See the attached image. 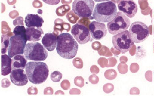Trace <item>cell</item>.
Returning a JSON list of instances; mask_svg holds the SVG:
<instances>
[{"label":"cell","instance_id":"6da1fadb","mask_svg":"<svg viewBox=\"0 0 154 96\" xmlns=\"http://www.w3.org/2000/svg\"><path fill=\"white\" fill-rule=\"evenodd\" d=\"M79 45L72 36L68 33L60 34L57 37L56 51L62 58H73L77 54Z\"/></svg>","mask_w":154,"mask_h":96},{"label":"cell","instance_id":"7a4b0ae2","mask_svg":"<svg viewBox=\"0 0 154 96\" xmlns=\"http://www.w3.org/2000/svg\"><path fill=\"white\" fill-rule=\"evenodd\" d=\"M25 71L29 81L35 85L45 82L49 75L48 67L43 62H29L26 64Z\"/></svg>","mask_w":154,"mask_h":96},{"label":"cell","instance_id":"3957f363","mask_svg":"<svg viewBox=\"0 0 154 96\" xmlns=\"http://www.w3.org/2000/svg\"><path fill=\"white\" fill-rule=\"evenodd\" d=\"M117 13L116 4L112 1L97 4L95 7L93 17L97 22L109 23L116 17Z\"/></svg>","mask_w":154,"mask_h":96},{"label":"cell","instance_id":"277c9868","mask_svg":"<svg viewBox=\"0 0 154 96\" xmlns=\"http://www.w3.org/2000/svg\"><path fill=\"white\" fill-rule=\"evenodd\" d=\"M24 54L27 60L34 61H44L48 55V52L42 45L33 42L26 44Z\"/></svg>","mask_w":154,"mask_h":96},{"label":"cell","instance_id":"5b68a950","mask_svg":"<svg viewBox=\"0 0 154 96\" xmlns=\"http://www.w3.org/2000/svg\"><path fill=\"white\" fill-rule=\"evenodd\" d=\"M129 34L130 39L134 43H139L148 38L150 34L149 30L144 23L136 21L131 25Z\"/></svg>","mask_w":154,"mask_h":96},{"label":"cell","instance_id":"8992f818","mask_svg":"<svg viewBox=\"0 0 154 96\" xmlns=\"http://www.w3.org/2000/svg\"><path fill=\"white\" fill-rule=\"evenodd\" d=\"M131 24L130 19L122 12H118L115 18L107 24L109 33L115 35L127 30Z\"/></svg>","mask_w":154,"mask_h":96},{"label":"cell","instance_id":"52a82bcc","mask_svg":"<svg viewBox=\"0 0 154 96\" xmlns=\"http://www.w3.org/2000/svg\"><path fill=\"white\" fill-rule=\"evenodd\" d=\"M112 41L115 48L122 54L129 51L134 45L127 30L113 36Z\"/></svg>","mask_w":154,"mask_h":96},{"label":"cell","instance_id":"ba28073f","mask_svg":"<svg viewBox=\"0 0 154 96\" xmlns=\"http://www.w3.org/2000/svg\"><path fill=\"white\" fill-rule=\"evenodd\" d=\"M94 5L93 0H75L72 9L80 18H89L92 14Z\"/></svg>","mask_w":154,"mask_h":96},{"label":"cell","instance_id":"9c48e42d","mask_svg":"<svg viewBox=\"0 0 154 96\" xmlns=\"http://www.w3.org/2000/svg\"><path fill=\"white\" fill-rule=\"evenodd\" d=\"M27 40L21 36L14 35L10 39L8 49V55L12 58L18 54H23Z\"/></svg>","mask_w":154,"mask_h":96},{"label":"cell","instance_id":"30bf717a","mask_svg":"<svg viewBox=\"0 0 154 96\" xmlns=\"http://www.w3.org/2000/svg\"><path fill=\"white\" fill-rule=\"evenodd\" d=\"M71 33L80 44H86L91 40L90 31L88 28L84 25L77 23L73 25L72 28Z\"/></svg>","mask_w":154,"mask_h":96},{"label":"cell","instance_id":"8fae6325","mask_svg":"<svg viewBox=\"0 0 154 96\" xmlns=\"http://www.w3.org/2000/svg\"><path fill=\"white\" fill-rule=\"evenodd\" d=\"M118 7L119 11L130 18L134 17L138 10L137 5L133 0H121Z\"/></svg>","mask_w":154,"mask_h":96},{"label":"cell","instance_id":"7c38bea8","mask_svg":"<svg viewBox=\"0 0 154 96\" xmlns=\"http://www.w3.org/2000/svg\"><path fill=\"white\" fill-rule=\"evenodd\" d=\"M89 27L92 36L95 40H101L107 33L106 27L104 23L93 21L90 23Z\"/></svg>","mask_w":154,"mask_h":96},{"label":"cell","instance_id":"4fadbf2b","mask_svg":"<svg viewBox=\"0 0 154 96\" xmlns=\"http://www.w3.org/2000/svg\"><path fill=\"white\" fill-rule=\"evenodd\" d=\"M10 76L11 82L17 86H23L28 82L27 76L23 69L12 70Z\"/></svg>","mask_w":154,"mask_h":96},{"label":"cell","instance_id":"5bb4252c","mask_svg":"<svg viewBox=\"0 0 154 96\" xmlns=\"http://www.w3.org/2000/svg\"><path fill=\"white\" fill-rule=\"evenodd\" d=\"M42 42L46 49L49 51H52L57 47V38L53 33H47L43 37Z\"/></svg>","mask_w":154,"mask_h":96},{"label":"cell","instance_id":"9a60e30c","mask_svg":"<svg viewBox=\"0 0 154 96\" xmlns=\"http://www.w3.org/2000/svg\"><path fill=\"white\" fill-rule=\"evenodd\" d=\"M44 33L41 28L27 27L26 35L27 41L35 42L40 41Z\"/></svg>","mask_w":154,"mask_h":96},{"label":"cell","instance_id":"2e32d148","mask_svg":"<svg viewBox=\"0 0 154 96\" xmlns=\"http://www.w3.org/2000/svg\"><path fill=\"white\" fill-rule=\"evenodd\" d=\"M27 27L41 28L44 22L43 19L37 14H28L25 20Z\"/></svg>","mask_w":154,"mask_h":96},{"label":"cell","instance_id":"e0dca14e","mask_svg":"<svg viewBox=\"0 0 154 96\" xmlns=\"http://www.w3.org/2000/svg\"><path fill=\"white\" fill-rule=\"evenodd\" d=\"M27 62V59L23 54L15 56L12 59V70L16 69H24Z\"/></svg>","mask_w":154,"mask_h":96},{"label":"cell","instance_id":"ac0fdd59","mask_svg":"<svg viewBox=\"0 0 154 96\" xmlns=\"http://www.w3.org/2000/svg\"><path fill=\"white\" fill-rule=\"evenodd\" d=\"M2 74L5 76L11 73L12 70V60L7 54L2 56Z\"/></svg>","mask_w":154,"mask_h":96},{"label":"cell","instance_id":"d6986e66","mask_svg":"<svg viewBox=\"0 0 154 96\" xmlns=\"http://www.w3.org/2000/svg\"><path fill=\"white\" fill-rule=\"evenodd\" d=\"M9 37L6 35L2 36V54H5L7 52L10 43Z\"/></svg>","mask_w":154,"mask_h":96},{"label":"cell","instance_id":"ffe728a7","mask_svg":"<svg viewBox=\"0 0 154 96\" xmlns=\"http://www.w3.org/2000/svg\"><path fill=\"white\" fill-rule=\"evenodd\" d=\"M26 29L24 26L22 25L16 26L13 31V33L14 35L21 36L26 38Z\"/></svg>","mask_w":154,"mask_h":96},{"label":"cell","instance_id":"44dd1931","mask_svg":"<svg viewBox=\"0 0 154 96\" xmlns=\"http://www.w3.org/2000/svg\"><path fill=\"white\" fill-rule=\"evenodd\" d=\"M62 78V74L58 71H55L51 73L50 78L52 81L54 82H58L60 81Z\"/></svg>","mask_w":154,"mask_h":96},{"label":"cell","instance_id":"7402d4cb","mask_svg":"<svg viewBox=\"0 0 154 96\" xmlns=\"http://www.w3.org/2000/svg\"><path fill=\"white\" fill-rule=\"evenodd\" d=\"M45 3L49 5H55L58 4L60 0H42Z\"/></svg>","mask_w":154,"mask_h":96},{"label":"cell","instance_id":"603a6c76","mask_svg":"<svg viewBox=\"0 0 154 96\" xmlns=\"http://www.w3.org/2000/svg\"><path fill=\"white\" fill-rule=\"evenodd\" d=\"M41 3L38 1H35L33 3V5L34 7L36 8H40L41 6Z\"/></svg>","mask_w":154,"mask_h":96},{"label":"cell","instance_id":"cb8c5ba5","mask_svg":"<svg viewBox=\"0 0 154 96\" xmlns=\"http://www.w3.org/2000/svg\"><path fill=\"white\" fill-rule=\"evenodd\" d=\"M94 1L96 2H102L109 1H110V0H94Z\"/></svg>","mask_w":154,"mask_h":96},{"label":"cell","instance_id":"d4e9b609","mask_svg":"<svg viewBox=\"0 0 154 96\" xmlns=\"http://www.w3.org/2000/svg\"><path fill=\"white\" fill-rule=\"evenodd\" d=\"M15 1V0H8V2L9 4H14L15 3V2L14 1Z\"/></svg>","mask_w":154,"mask_h":96}]
</instances>
